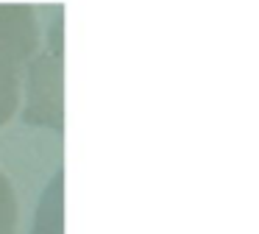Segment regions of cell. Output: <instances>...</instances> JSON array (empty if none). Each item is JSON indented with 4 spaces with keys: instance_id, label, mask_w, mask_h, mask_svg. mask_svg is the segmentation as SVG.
<instances>
[{
    "instance_id": "6da1fadb",
    "label": "cell",
    "mask_w": 259,
    "mask_h": 234,
    "mask_svg": "<svg viewBox=\"0 0 259 234\" xmlns=\"http://www.w3.org/2000/svg\"><path fill=\"white\" fill-rule=\"evenodd\" d=\"M36 48H39L36 11L23 3H0V128L20 109Z\"/></svg>"
},
{
    "instance_id": "7a4b0ae2",
    "label": "cell",
    "mask_w": 259,
    "mask_h": 234,
    "mask_svg": "<svg viewBox=\"0 0 259 234\" xmlns=\"http://www.w3.org/2000/svg\"><path fill=\"white\" fill-rule=\"evenodd\" d=\"M17 231V195L9 176L0 170V234Z\"/></svg>"
}]
</instances>
